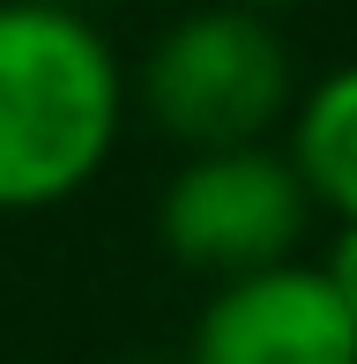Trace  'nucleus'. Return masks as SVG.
I'll return each instance as SVG.
<instances>
[{"instance_id": "1", "label": "nucleus", "mask_w": 357, "mask_h": 364, "mask_svg": "<svg viewBox=\"0 0 357 364\" xmlns=\"http://www.w3.org/2000/svg\"><path fill=\"white\" fill-rule=\"evenodd\" d=\"M127 119L119 53L90 15L0 0V208H53L112 164Z\"/></svg>"}, {"instance_id": "6", "label": "nucleus", "mask_w": 357, "mask_h": 364, "mask_svg": "<svg viewBox=\"0 0 357 364\" xmlns=\"http://www.w3.org/2000/svg\"><path fill=\"white\" fill-rule=\"evenodd\" d=\"M328 268V283H335V297L350 305V320H357V223H343V238H335V253L320 260Z\"/></svg>"}, {"instance_id": "5", "label": "nucleus", "mask_w": 357, "mask_h": 364, "mask_svg": "<svg viewBox=\"0 0 357 364\" xmlns=\"http://www.w3.org/2000/svg\"><path fill=\"white\" fill-rule=\"evenodd\" d=\"M290 171H298L305 201L328 208L335 223H357V60L328 68L320 82H305V97L290 105Z\"/></svg>"}, {"instance_id": "7", "label": "nucleus", "mask_w": 357, "mask_h": 364, "mask_svg": "<svg viewBox=\"0 0 357 364\" xmlns=\"http://www.w3.org/2000/svg\"><path fill=\"white\" fill-rule=\"evenodd\" d=\"M231 8H253V15H268V23H275L283 8H305V0H231Z\"/></svg>"}, {"instance_id": "8", "label": "nucleus", "mask_w": 357, "mask_h": 364, "mask_svg": "<svg viewBox=\"0 0 357 364\" xmlns=\"http://www.w3.org/2000/svg\"><path fill=\"white\" fill-rule=\"evenodd\" d=\"M45 8H68V15H90V23H97V8H105V0H45Z\"/></svg>"}, {"instance_id": "3", "label": "nucleus", "mask_w": 357, "mask_h": 364, "mask_svg": "<svg viewBox=\"0 0 357 364\" xmlns=\"http://www.w3.org/2000/svg\"><path fill=\"white\" fill-rule=\"evenodd\" d=\"M305 216H313V201H305L290 156L268 149V141L186 156L164 178V193H156L164 253L193 275H216V283H238V275L298 260Z\"/></svg>"}, {"instance_id": "2", "label": "nucleus", "mask_w": 357, "mask_h": 364, "mask_svg": "<svg viewBox=\"0 0 357 364\" xmlns=\"http://www.w3.org/2000/svg\"><path fill=\"white\" fill-rule=\"evenodd\" d=\"M134 105L186 156L253 149L290 119L298 68H290V45L268 15L216 0V8H186L178 23L149 38L142 75H134Z\"/></svg>"}, {"instance_id": "4", "label": "nucleus", "mask_w": 357, "mask_h": 364, "mask_svg": "<svg viewBox=\"0 0 357 364\" xmlns=\"http://www.w3.org/2000/svg\"><path fill=\"white\" fill-rule=\"evenodd\" d=\"M186 364H357V320L328 268L283 260L208 290L186 335Z\"/></svg>"}]
</instances>
